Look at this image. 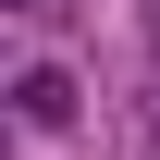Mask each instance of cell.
Returning <instances> with one entry per match:
<instances>
[{
    "instance_id": "1",
    "label": "cell",
    "mask_w": 160,
    "mask_h": 160,
    "mask_svg": "<svg viewBox=\"0 0 160 160\" xmlns=\"http://www.w3.org/2000/svg\"><path fill=\"white\" fill-rule=\"evenodd\" d=\"M74 111H86V86L62 74V62H25V74H12V123H25V136H62Z\"/></svg>"
},
{
    "instance_id": "2",
    "label": "cell",
    "mask_w": 160,
    "mask_h": 160,
    "mask_svg": "<svg viewBox=\"0 0 160 160\" xmlns=\"http://www.w3.org/2000/svg\"><path fill=\"white\" fill-rule=\"evenodd\" d=\"M12 12H37V0H12Z\"/></svg>"
}]
</instances>
